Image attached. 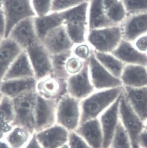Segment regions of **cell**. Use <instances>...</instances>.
Wrapping results in <instances>:
<instances>
[{
  "label": "cell",
  "instance_id": "obj_1",
  "mask_svg": "<svg viewBox=\"0 0 147 148\" xmlns=\"http://www.w3.org/2000/svg\"><path fill=\"white\" fill-rule=\"evenodd\" d=\"M124 92V87L95 90L81 101V123L96 119L116 101Z\"/></svg>",
  "mask_w": 147,
  "mask_h": 148
},
{
  "label": "cell",
  "instance_id": "obj_2",
  "mask_svg": "<svg viewBox=\"0 0 147 148\" xmlns=\"http://www.w3.org/2000/svg\"><path fill=\"white\" fill-rule=\"evenodd\" d=\"M88 4L85 2L63 12L64 25L74 45L86 41L88 33L87 23Z\"/></svg>",
  "mask_w": 147,
  "mask_h": 148
},
{
  "label": "cell",
  "instance_id": "obj_3",
  "mask_svg": "<svg viewBox=\"0 0 147 148\" xmlns=\"http://www.w3.org/2000/svg\"><path fill=\"white\" fill-rule=\"evenodd\" d=\"M37 95L34 90L12 99L14 109L13 126L23 127L32 134L35 133V109Z\"/></svg>",
  "mask_w": 147,
  "mask_h": 148
},
{
  "label": "cell",
  "instance_id": "obj_4",
  "mask_svg": "<svg viewBox=\"0 0 147 148\" xmlns=\"http://www.w3.org/2000/svg\"><path fill=\"white\" fill-rule=\"evenodd\" d=\"M120 26L88 30L86 41L94 51L111 53L122 40Z\"/></svg>",
  "mask_w": 147,
  "mask_h": 148
},
{
  "label": "cell",
  "instance_id": "obj_5",
  "mask_svg": "<svg viewBox=\"0 0 147 148\" xmlns=\"http://www.w3.org/2000/svg\"><path fill=\"white\" fill-rule=\"evenodd\" d=\"M81 118V101L67 94L57 101L56 123L73 132L80 125Z\"/></svg>",
  "mask_w": 147,
  "mask_h": 148
},
{
  "label": "cell",
  "instance_id": "obj_6",
  "mask_svg": "<svg viewBox=\"0 0 147 148\" xmlns=\"http://www.w3.org/2000/svg\"><path fill=\"white\" fill-rule=\"evenodd\" d=\"M2 2L6 22L5 38L19 22L36 15L31 0H2Z\"/></svg>",
  "mask_w": 147,
  "mask_h": 148
},
{
  "label": "cell",
  "instance_id": "obj_7",
  "mask_svg": "<svg viewBox=\"0 0 147 148\" xmlns=\"http://www.w3.org/2000/svg\"><path fill=\"white\" fill-rule=\"evenodd\" d=\"M120 121L129 135L132 148H139V136L144 130V122L131 107L122 93L119 104Z\"/></svg>",
  "mask_w": 147,
  "mask_h": 148
},
{
  "label": "cell",
  "instance_id": "obj_8",
  "mask_svg": "<svg viewBox=\"0 0 147 148\" xmlns=\"http://www.w3.org/2000/svg\"><path fill=\"white\" fill-rule=\"evenodd\" d=\"M37 81L52 73L51 55L39 40L26 50Z\"/></svg>",
  "mask_w": 147,
  "mask_h": 148
},
{
  "label": "cell",
  "instance_id": "obj_9",
  "mask_svg": "<svg viewBox=\"0 0 147 148\" xmlns=\"http://www.w3.org/2000/svg\"><path fill=\"white\" fill-rule=\"evenodd\" d=\"M88 62L91 82L95 90L122 86L120 79L115 77L106 70L97 60L94 54L91 56Z\"/></svg>",
  "mask_w": 147,
  "mask_h": 148
},
{
  "label": "cell",
  "instance_id": "obj_10",
  "mask_svg": "<svg viewBox=\"0 0 147 148\" xmlns=\"http://www.w3.org/2000/svg\"><path fill=\"white\" fill-rule=\"evenodd\" d=\"M35 109V133L56 123L57 101L44 98L37 94Z\"/></svg>",
  "mask_w": 147,
  "mask_h": 148
},
{
  "label": "cell",
  "instance_id": "obj_11",
  "mask_svg": "<svg viewBox=\"0 0 147 148\" xmlns=\"http://www.w3.org/2000/svg\"><path fill=\"white\" fill-rule=\"evenodd\" d=\"M66 84L67 94L80 101L96 90L91 82L88 61L86 62L80 72L68 77Z\"/></svg>",
  "mask_w": 147,
  "mask_h": 148
},
{
  "label": "cell",
  "instance_id": "obj_12",
  "mask_svg": "<svg viewBox=\"0 0 147 148\" xmlns=\"http://www.w3.org/2000/svg\"><path fill=\"white\" fill-rule=\"evenodd\" d=\"M41 42L51 56L71 50L74 45L64 24L50 31Z\"/></svg>",
  "mask_w": 147,
  "mask_h": 148
},
{
  "label": "cell",
  "instance_id": "obj_13",
  "mask_svg": "<svg viewBox=\"0 0 147 148\" xmlns=\"http://www.w3.org/2000/svg\"><path fill=\"white\" fill-rule=\"evenodd\" d=\"M35 91L44 98L58 101L67 94L66 80L50 74L37 80Z\"/></svg>",
  "mask_w": 147,
  "mask_h": 148
},
{
  "label": "cell",
  "instance_id": "obj_14",
  "mask_svg": "<svg viewBox=\"0 0 147 148\" xmlns=\"http://www.w3.org/2000/svg\"><path fill=\"white\" fill-rule=\"evenodd\" d=\"M121 96L98 118L103 136V148L110 147L114 134L120 122L119 104Z\"/></svg>",
  "mask_w": 147,
  "mask_h": 148
},
{
  "label": "cell",
  "instance_id": "obj_15",
  "mask_svg": "<svg viewBox=\"0 0 147 148\" xmlns=\"http://www.w3.org/2000/svg\"><path fill=\"white\" fill-rule=\"evenodd\" d=\"M70 132L55 123L35 133L36 139L42 148H59L68 143Z\"/></svg>",
  "mask_w": 147,
  "mask_h": 148
},
{
  "label": "cell",
  "instance_id": "obj_16",
  "mask_svg": "<svg viewBox=\"0 0 147 148\" xmlns=\"http://www.w3.org/2000/svg\"><path fill=\"white\" fill-rule=\"evenodd\" d=\"M33 18H28L19 22L7 37L15 41L23 50L39 40L35 29Z\"/></svg>",
  "mask_w": 147,
  "mask_h": 148
},
{
  "label": "cell",
  "instance_id": "obj_17",
  "mask_svg": "<svg viewBox=\"0 0 147 148\" xmlns=\"http://www.w3.org/2000/svg\"><path fill=\"white\" fill-rule=\"evenodd\" d=\"M120 26L123 39L133 42L147 34V12L128 15Z\"/></svg>",
  "mask_w": 147,
  "mask_h": 148
},
{
  "label": "cell",
  "instance_id": "obj_18",
  "mask_svg": "<svg viewBox=\"0 0 147 148\" xmlns=\"http://www.w3.org/2000/svg\"><path fill=\"white\" fill-rule=\"evenodd\" d=\"M111 53L125 65L147 66V54L140 52L133 46L132 42L123 39Z\"/></svg>",
  "mask_w": 147,
  "mask_h": 148
},
{
  "label": "cell",
  "instance_id": "obj_19",
  "mask_svg": "<svg viewBox=\"0 0 147 148\" xmlns=\"http://www.w3.org/2000/svg\"><path fill=\"white\" fill-rule=\"evenodd\" d=\"M75 132L92 148H103V136L98 118L80 123Z\"/></svg>",
  "mask_w": 147,
  "mask_h": 148
},
{
  "label": "cell",
  "instance_id": "obj_20",
  "mask_svg": "<svg viewBox=\"0 0 147 148\" xmlns=\"http://www.w3.org/2000/svg\"><path fill=\"white\" fill-rule=\"evenodd\" d=\"M37 81L35 77L2 81L1 82V92L4 96L14 99L24 94L35 90Z\"/></svg>",
  "mask_w": 147,
  "mask_h": 148
},
{
  "label": "cell",
  "instance_id": "obj_21",
  "mask_svg": "<svg viewBox=\"0 0 147 148\" xmlns=\"http://www.w3.org/2000/svg\"><path fill=\"white\" fill-rule=\"evenodd\" d=\"M123 87V95L131 107L144 123L147 120V87Z\"/></svg>",
  "mask_w": 147,
  "mask_h": 148
},
{
  "label": "cell",
  "instance_id": "obj_22",
  "mask_svg": "<svg viewBox=\"0 0 147 148\" xmlns=\"http://www.w3.org/2000/svg\"><path fill=\"white\" fill-rule=\"evenodd\" d=\"M120 79L124 87H147V67L142 65H125Z\"/></svg>",
  "mask_w": 147,
  "mask_h": 148
},
{
  "label": "cell",
  "instance_id": "obj_23",
  "mask_svg": "<svg viewBox=\"0 0 147 148\" xmlns=\"http://www.w3.org/2000/svg\"><path fill=\"white\" fill-rule=\"evenodd\" d=\"M23 51L17 44L9 38L3 40L0 45V82L11 64Z\"/></svg>",
  "mask_w": 147,
  "mask_h": 148
},
{
  "label": "cell",
  "instance_id": "obj_24",
  "mask_svg": "<svg viewBox=\"0 0 147 148\" xmlns=\"http://www.w3.org/2000/svg\"><path fill=\"white\" fill-rule=\"evenodd\" d=\"M35 77L32 65L26 51L23 50L11 64L2 81Z\"/></svg>",
  "mask_w": 147,
  "mask_h": 148
},
{
  "label": "cell",
  "instance_id": "obj_25",
  "mask_svg": "<svg viewBox=\"0 0 147 148\" xmlns=\"http://www.w3.org/2000/svg\"><path fill=\"white\" fill-rule=\"evenodd\" d=\"M33 22L36 35L41 41L50 31L64 24L63 12L34 17Z\"/></svg>",
  "mask_w": 147,
  "mask_h": 148
},
{
  "label": "cell",
  "instance_id": "obj_26",
  "mask_svg": "<svg viewBox=\"0 0 147 148\" xmlns=\"http://www.w3.org/2000/svg\"><path fill=\"white\" fill-rule=\"evenodd\" d=\"M89 9V30L116 26L106 16L103 5V0H92Z\"/></svg>",
  "mask_w": 147,
  "mask_h": 148
},
{
  "label": "cell",
  "instance_id": "obj_27",
  "mask_svg": "<svg viewBox=\"0 0 147 148\" xmlns=\"http://www.w3.org/2000/svg\"><path fill=\"white\" fill-rule=\"evenodd\" d=\"M97 60L112 75L120 78L125 65L112 53L94 51Z\"/></svg>",
  "mask_w": 147,
  "mask_h": 148
},
{
  "label": "cell",
  "instance_id": "obj_28",
  "mask_svg": "<svg viewBox=\"0 0 147 148\" xmlns=\"http://www.w3.org/2000/svg\"><path fill=\"white\" fill-rule=\"evenodd\" d=\"M32 135L25 128L16 126L7 133L4 139L12 148H23Z\"/></svg>",
  "mask_w": 147,
  "mask_h": 148
},
{
  "label": "cell",
  "instance_id": "obj_29",
  "mask_svg": "<svg viewBox=\"0 0 147 148\" xmlns=\"http://www.w3.org/2000/svg\"><path fill=\"white\" fill-rule=\"evenodd\" d=\"M104 8L108 18L116 26H120L127 17V12L122 0H116Z\"/></svg>",
  "mask_w": 147,
  "mask_h": 148
},
{
  "label": "cell",
  "instance_id": "obj_30",
  "mask_svg": "<svg viewBox=\"0 0 147 148\" xmlns=\"http://www.w3.org/2000/svg\"><path fill=\"white\" fill-rule=\"evenodd\" d=\"M71 55V50H70L51 56V74L57 77L67 80L69 76L65 71L66 62Z\"/></svg>",
  "mask_w": 147,
  "mask_h": 148
},
{
  "label": "cell",
  "instance_id": "obj_31",
  "mask_svg": "<svg viewBox=\"0 0 147 148\" xmlns=\"http://www.w3.org/2000/svg\"><path fill=\"white\" fill-rule=\"evenodd\" d=\"M109 148H132L129 135L120 121Z\"/></svg>",
  "mask_w": 147,
  "mask_h": 148
},
{
  "label": "cell",
  "instance_id": "obj_32",
  "mask_svg": "<svg viewBox=\"0 0 147 148\" xmlns=\"http://www.w3.org/2000/svg\"><path fill=\"white\" fill-rule=\"evenodd\" d=\"M0 120L13 126L14 120L13 101L7 96H3L0 101Z\"/></svg>",
  "mask_w": 147,
  "mask_h": 148
},
{
  "label": "cell",
  "instance_id": "obj_33",
  "mask_svg": "<svg viewBox=\"0 0 147 148\" xmlns=\"http://www.w3.org/2000/svg\"><path fill=\"white\" fill-rule=\"evenodd\" d=\"M128 15L147 12V0H122Z\"/></svg>",
  "mask_w": 147,
  "mask_h": 148
},
{
  "label": "cell",
  "instance_id": "obj_34",
  "mask_svg": "<svg viewBox=\"0 0 147 148\" xmlns=\"http://www.w3.org/2000/svg\"><path fill=\"white\" fill-rule=\"evenodd\" d=\"M71 52L74 56L86 62L94 54V51L91 45L86 41L74 45Z\"/></svg>",
  "mask_w": 147,
  "mask_h": 148
},
{
  "label": "cell",
  "instance_id": "obj_35",
  "mask_svg": "<svg viewBox=\"0 0 147 148\" xmlns=\"http://www.w3.org/2000/svg\"><path fill=\"white\" fill-rule=\"evenodd\" d=\"M85 62H86L84 61L72 54L67 58L65 63V71L69 77L80 72L83 68Z\"/></svg>",
  "mask_w": 147,
  "mask_h": 148
},
{
  "label": "cell",
  "instance_id": "obj_36",
  "mask_svg": "<svg viewBox=\"0 0 147 148\" xmlns=\"http://www.w3.org/2000/svg\"><path fill=\"white\" fill-rule=\"evenodd\" d=\"M53 0H31L32 7L38 16L46 15L51 9Z\"/></svg>",
  "mask_w": 147,
  "mask_h": 148
},
{
  "label": "cell",
  "instance_id": "obj_37",
  "mask_svg": "<svg viewBox=\"0 0 147 148\" xmlns=\"http://www.w3.org/2000/svg\"><path fill=\"white\" fill-rule=\"evenodd\" d=\"M84 0H53L51 10L58 12L82 4Z\"/></svg>",
  "mask_w": 147,
  "mask_h": 148
},
{
  "label": "cell",
  "instance_id": "obj_38",
  "mask_svg": "<svg viewBox=\"0 0 147 148\" xmlns=\"http://www.w3.org/2000/svg\"><path fill=\"white\" fill-rule=\"evenodd\" d=\"M67 144L69 148H92L75 131L70 132Z\"/></svg>",
  "mask_w": 147,
  "mask_h": 148
},
{
  "label": "cell",
  "instance_id": "obj_39",
  "mask_svg": "<svg viewBox=\"0 0 147 148\" xmlns=\"http://www.w3.org/2000/svg\"><path fill=\"white\" fill-rule=\"evenodd\" d=\"M135 48L142 53H147V34L138 37L132 42Z\"/></svg>",
  "mask_w": 147,
  "mask_h": 148
},
{
  "label": "cell",
  "instance_id": "obj_40",
  "mask_svg": "<svg viewBox=\"0 0 147 148\" xmlns=\"http://www.w3.org/2000/svg\"><path fill=\"white\" fill-rule=\"evenodd\" d=\"M13 127L12 124L0 120V141L5 138V136Z\"/></svg>",
  "mask_w": 147,
  "mask_h": 148
},
{
  "label": "cell",
  "instance_id": "obj_41",
  "mask_svg": "<svg viewBox=\"0 0 147 148\" xmlns=\"http://www.w3.org/2000/svg\"><path fill=\"white\" fill-rule=\"evenodd\" d=\"M6 33V22L3 8L0 10V37L5 38Z\"/></svg>",
  "mask_w": 147,
  "mask_h": 148
},
{
  "label": "cell",
  "instance_id": "obj_42",
  "mask_svg": "<svg viewBox=\"0 0 147 148\" xmlns=\"http://www.w3.org/2000/svg\"><path fill=\"white\" fill-rule=\"evenodd\" d=\"M23 148H42V146L36 139L35 133L33 134L31 138Z\"/></svg>",
  "mask_w": 147,
  "mask_h": 148
},
{
  "label": "cell",
  "instance_id": "obj_43",
  "mask_svg": "<svg viewBox=\"0 0 147 148\" xmlns=\"http://www.w3.org/2000/svg\"><path fill=\"white\" fill-rule=\"evenodd\" d=\"M139 147L147 148V131L144 130L139 136L138 140Z\"/></svg>",
  "mask_w": 147,
  "mask_h": 148
},
{
  "label": "cell",
  "instance_id": "obj_44",
  "mask_svg": "<svg viewBox=\"0 0 147 148\" xmlns=\"http://www.w3.org/2000/svg\"><path fill=\"white\" fill-rule=\"evenodd\" d=\"M0 148H12L4 140L2 139L0 141Z\"/></svg>",
  "mask_w": 147,
  "mask_h": 148
},
{
  "label": "cell",
  "instance_id": "obj_45",
  "mask_svg": "<svg viewBox=\"0 0 147 148\" xmlns=\"http://www.w3.org/2000/svg\"><path fill=\"white\" fill-rule=\"evenodd\" d=\"M3 94H2V92H1V82H0V101L1 100L2 98H3Z\"/></svg>",
  "mask_w": 147,
  "mask_h": 148
},
{
  "label": "cell",
  "instance_id": "obj_46",
  "mask_svg": "<svg viewBox=\"0 0 147 148\" xmlns=\"http://www.w3.org/2000/svg\"><path fill=\"white\" fill-rule=\"evenodd\" d=\"M144 130L147 131V120L144 123Z\"/></svg>",
  "mask_w": 147,
  "mask_h": 148
},
{
  "label": "cell",
  "instance_id": "obj_47",
  "mask_svg": "<svg viewBox=\"0 0 147 148\" xmlns=\"http://www.w3.org/2000/svg\"><path fill=\"white\" fill-rule=\"evenodd\" d=\"M69 148V146H68V144H66L65 145H63V146H61L60 148Z\"/></svg>",
  "mask_w": 147,
  "mask_h": 148
},
{
  "label": "cell",
  "instance_id": "obj_48",
  "mask_svg": "<svg viewBox=\"0 0 147 148\" xmlns=\"http://www.w3.org/2000/svg\"><path fill=\"white\" fill-rule=\"evenodd\" d=\"M3 8V2L2 0H0V10H1Z\"/></svg>",
  "mask_w": 147,
  "mask_h": 148
},
{
  "label": "cell",
  "instance_id": "obj_49",
  "mask_svg": "<svg viewBox=\"0 0 147 148\" xmlns=\"http://www.w3.org/2000/svg\"><path fill=\"white\" fill-rule=\"evenodd\" d=\"M5 38H2V37H0V45H1V43H2V40L4 39Z\"/></svg>",
  "mask_w": 147,
  "mask_h": 148
},
{
  "label": "cell",
  "instance_id": "obj_50",
  "mask_svg": "<svg viewBox=\"0 0 147 148\" xmlns=\"http://www.w3.org/2000/svg\"><path fill=\"white\" fill-rule=\"evenodd\" d=\"M146 67H147V66H146Z\"/></svg>",
  "mask_w": 147,
  "mask_h": 148
},
{
  "label": "cell",
  "instance_id": "obj_51",
  "mask_svg": "<svg viewBox=\"0 0 147 148\" xmlns=\"http://www.w3.org/2000/svg\"><path fill=\"white\" fill-rule=\"evenodd\" d=\"M141 148V147H140V148Z\"/></svg>",
  "mask_w": 147,
  "mask_h": 148
},
{
  "label": "cell",
  "instance_id": "obj_52",
  "mask_svg": "<svg viewBox=\"0 0 147 148\" xmlns=\"http://www.w3.org/2000/svg\"></svg>",
  "mask_w": 147,
  "mask_h": 148
}]
</instances>
